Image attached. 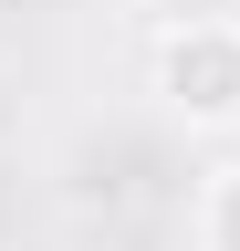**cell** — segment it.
Masks as SVG:
<instances>
[{"instance_id": "cell-1", "label": "cell", "mask_w": 240, "mask_h": 251, "mask_svg": "<svg viewBox=\"0 0 240 251\" xmlns=\"http://www.w3.org/2000/svg\"><path fill=\"white\" fill-rule=\"evenodd\" d=\"M146 94H157L167 126H188V136H240V21L230 11L167 21L157 52H146Z\"/></svg>"}, {"instance_id": "cell-2", "label": "cell", "mask_w": 240, "mask_h": 251, "mask_svg": "<svg viewBox=\"0 0 240 251\" xmlns=\"http://www.w3.org/2000/svg\"><path fill=\"white\" fill-rule=\"evenodd\" d=\"M188 251H240V157H219V168L198 178V199H188Z\"/></svg>"}]
</instances>
